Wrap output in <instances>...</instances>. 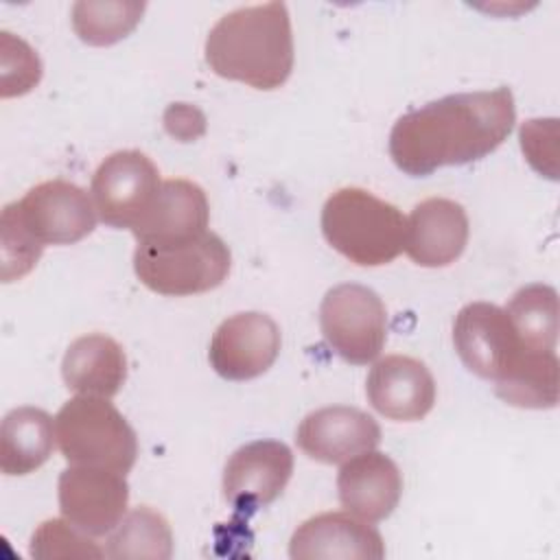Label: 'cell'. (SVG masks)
<instances>
[{
	"mask_svg": "<svg viewBox=\"0 0 560 560\" xmlns=\"http://www.w3.org/2000/svg\"><path fill=\"white\" fill-rule=\"evenodd\" d=\"M319 328L326 343L348 363L374 361L387 339V311L368 287L346 282L326 291L319 304Z\"/></svg>",
	"mask_w": 560,
	"mask_h": 560,
	"instance_id": "6",
	"label": "cell"
},
{
	"mask_svg": "<svg viewBox=\"0 0 560 560\" xmlns=\"http://www.w3.org/2000/svg\"><path fill=\"white\" fill-rule=\"evenodd\" d=\"M521 149L527 162L542 175L556 179V140L558 120L556 118H532L521 127Z\"/></svg>",
	"mask_w": 560,
	"mask_h": 560,
	"instance_id": "28",
	"label": "cell"
},
{
	"mask_svg": "<svg viewBox=\"0 0 560 560\" xmlns=\"http://www.w3.org/2000/svg\"><path fill=\"white\" fill-rule=\"evenodd\" d=\"M0 234H2V282L20 280L35 267L44 247H39L4 208L0 219Z\"/></svg>",
	"mask_w": 560,
	"mask_h": 560,
	"instance_id": "27",
	"label": "cell"
},
{
	"mask_svg": "<svg viewBox=\"0 0 560 560\" xmlns=\"http://www.w3.org/2000/svg\"><path fill=\"white\" fill-rule=\"evenodd\" d=\"M2 50V90L4 98L33 90L42 77V61L35 50L11 33H0Z\"/></svg>",
	"mask_w": 560,
	"mask_h": 560,
	"instance_id": "26",
	"label": "cell"
},
{
	"mask_svg": "<svg viewBox=\"0 0 560 560\" xmlns=\"http://www.w3.org/2000/svg\"><path fill=\"white\" fill-rule=\"evenodd\" d=\"M365 394L381 416L396 422H416L424 418L435 402V381L422 361L389 354L372 365Z\"/></svg>",
	"mask_w": 560,
	"mask_h": 560,
	"instance_id": "14",
	"label": "cell"
},
{
	"mask_svg": "<svg viewBox=\"0 0 560 560\" xmlns=\"http://www.w3.org/2000/svg\"><path fill=\"white\" fill-rule=\"evenodd\" d=\"M280 352L278 324L256 311L236 313L219 324L208 359L214 372L228 381H249L267 372Z\"/></svg>",
	"mask_w": 560,
	"mask_h": 560,
	"instance_id": "11",
	"label": "cell"
},
{
	"mask_svg": "<svg viewBox=\"0 0 560 560\" xmlns=\"http://www.w3.org/2000/svg\"><path fill=\"white\" fill-rule=\"evenodd\" d=\"M4 210L39 247L77 243L96 225L94 201L66 179L42 182L20 201L7 203Z\"/></svg>",
	"mask_w": 560,
	"mask_h": 560,
	"instance_id": "7",
	"label": "cell"
},
{
	"mask_svg": "<svg viewBox=\"0 0 560 560\" xmlns=\"http://www.w3.org/2000/svg\"><path fill=\"white\" fill-rule=\"evenodd\" d=\"M468 241V217L462 203L444 197L420 201L405 230V252L420 267L455 262Z\"/></svg>",
	"mask_w": 560,
	"mask_h": 560,
	"instance_id": "16",
	"label": "cell"
},
{
	"mask_svg": "<svg viewBox=\"0 0 560 560\" xmlns=\"http://www.w3.org/2000/svg\"><path fill=\"white\" fill-rule=\"evenodd\" d=\"M203 114L197 107H190L186 103H175L164 114V125L171 136L179 140H192L203 133Z\"/></svg>",
	"mask_w": 560,
	"mask_h": 560,
	"instance_id": "29",
	"label": "cell"
},
{
	"mask_svg": "<svg viewBox=\"0 0 560 560\" xmlns=\"http://www.w3.org/2000/svg\"><path fill=\"white\" fill-rule=\"evenodd\" d=\"M68 389L83 396L112 398L127 378V357L118 341L92 332L74 339L61 361Z\"/></svg>",
	"mask_w": 560,
	"mask_h": 560,
	"instance_id": "19",
	"label": "cell"
},
{
	"mask_svg": "<svg viewBox=\"0 0 560 560\" xmlns=\"http://www.w3.org/2000/svg\"><path fill=\"white\" fill-rule=\"evenodd\" d=\"M158 166L136 149L107 155L92 177V201L105 225L133 230L160 190Z\"/></svg>",
	"mask_w": 560,
	"mask_h": 560,
	"instance_id": "9",
	"label": "cell"
},
{
	"mask_svg": "<svg viewBox=\"0 0 560 560\" xmlns=\"http://www.w3.org/2000/svg\"><path fill=\"white\" fill-rule=\"evenodd\" d=\"M206 63L214 74L256 90L280 88L293 70L287 4L267 2L225 13L206 37Z\"/></svg>",
	"mask_w": 560,
	"mask_h": 560,
	"instance_id": "2",
	"label": "cell"
},
{
	"mask_svg": "<svg viewBox=\"0 0 560 560\" xmlns=\"http://www.w3.org/2000/svg\"><path fill=\"white\" fill-rule=\"evenodd\" d=\"M57 490L61 516L90 536L109 534L127 512L125 475L107 468L70 466L59 475Z\"/></svg>",
	"mask_w": 560,
	"mask_h": 560,
	"instance_id": "10",
	"label": "cell"
},
{
	"mask_svg": "<svg viewBox=\"0 0 560 560\" xmlns=\"http://www.w3.org/2000/svg\"><path fill=\"white\" fill-rule=\"evenodd\" d=\"M173 553V534L166 518L140 505L122 516L112 529L105 556L122 560H168Z\"/></svg>",
	"mask_w": 560,
	"mask_h": 560,
	"instance_id": "23",
	"label": "cell"
},
{
	"mask_svg": "<svg viewBox=\"0 0 560 560\" xmlns=\"http://www.w3.org/2000/svg\"><path fill=\"white\" fill-rule=\"evenodd\" d=\"M337 494L350 514L376 523L398 505L402 475L392 457L372 448L343 462L337 475Z\"/></svg>",
	"mask_w": 560,
	"mask_h": 560,
	"instance_id": "17",
	"label": "cell"
},
{
	"mask_svg": "<svg viewBox=\"0 0 560 560\" xmlns=\"http://www.w3.org/2000/svg\"><path fill=\"white\" fill-rule=\"evenodd\" d=\"M293 472V455L284 442L256 440L232 453L223 468V497L234 508L273 503Z\"/></svg>",
	"mask_w": 560,
	"mask_h": 560,
	"instance_id": "12",
	"label": "cell"
},
{
	"mask_svg": "<svg viewBox=\"0 0 560 560\" xmlns=\"http://www.w3.org/2000/svg\"><path fill=\"white\" fill-rule=\"evenodd\" d=\"M52 418L37 407L11 409L0 427V468L4 475H28L52 453Z\"/></svg>",
	"mask_w": 560,
	"mask_h": 560,
	"instance_id": "20",
	"label": "cell"
},
{
	"mask_svg": "<svg viewBox=\"0 0 560 560\" xmlns=\"http://www.w3.org/2000/svg\"><path fill=\"white\" fill-rule=\"evenodd\" d=\"M83 529L72 525L66 518L44 521L33 538H31V556L33 558H103L105 549H101L94 540L88 538Z\"/></svg>",
	"mask_w": 560,
	"mask_h": 560,
	"instance_id": "25",
	"label": "cell"
},
{
	"mask_svg": "<svg viewBox=\"0 0 560 560\" xmlns=\"http://www.w3.org/2000/svg\"><path fill=\"white\" fill-rule=\"evenodd\" d=\"M407 221L370 190H335L322 208V232L332 249L359 267L392 262L405 249Z\"/></svg>",
	"mask_w": 560,
	"mask_h": 560,
	"instance_id": "3",
	"label": "cell"
},
{
	"mask_svg": "<svg viewBox=\"0 0 560 560\" xmlns=\"http://www.w3.org/2000/svg\"><path fill=\"white\" fill-rule=\"evenodd\" d=\"M208 199L201 186L188 179H166L131 232L138 243L168 245L208 232Z\"/></svg>",
	"mask_w": 560,
	"mask_h": 560,
	"instance_id": "18",
	"label": "cell"
},
{
	"mask_svg": "<svg viewBox=\"0 0 560 560\" xmlns=\"http://www.w3.org/2000/svg\"><path fill=\"white\" fill-rule=\"evenodd\" d=\"M289 556L293 560H381L385 545L368 521L350 512H324L293 532Z\"/></svg>",
	"mask_w": 560,
	"mask_h": 560,
	"instance_id": "15",
	"label": "cell"
},
{
	"mask_svg": "<svg viewBox=\"0 0 560 560\" xmlns=\"http://www.w3.org/2000/svg\"><path fill=\"white\" fill-rule=\"evenodd\" d=\"M453 343L462 363L477 376L501 381L523 359V346L505 308L470 302L455 315Z\"/></svg>",
	"mask_w": 560,
	"mask_h": 560,
	"instance_id": "8",
	"label": "cell"
},
{
	"mask_svg": "<svg viewBox=\"0 0 560 560\" xmlns=\"http://www.w3.org/2000/svg\"><path fill=\"white\" fill-rule=\"evenodd\" d=\"M295 442L315 462L343 464L372 451L381 442V427L357 407L332 405L304 416L295 431Z\"/></svg>",
	"mask_w": 560,
	"mask_h": 560,
	"instance_id": "13",
	"label": "cell"
},
{
	"mask_svg": "<svg viewBox=\"0 0 560 560\" xmlns=\"http://www.w3.org/2000/svg\"><path fill=\"white\" fill-rule=\"evenodd\" d=\"M230 265V247L214 232L168 245L138 243L133 252L136 276L147 289L162 295H195L217 289L228 278Z\"/></svg>",
	"mask_w": 560,
	"mask_h": 560,
	"instance_id": "5",
	"label": "cell"
},
{
	"mask_svg": "<svg viewBox=\"0 0 560 560\" xmlns=\"http://www.w3.org/2000/svg\"><path fill=\"white\" fill-rule=\"evenodd\" d=\"M514 120V96L505 85L448 94L402 114L394 122L389 155L402 173L427 177L440 166L486 158L510 136Z\"/></svg>",
	"mask_w": 560,
	"mask_h": 560,
	"instance_id": "1",
	"label": "cell"
},
{
	"mask_svg": "<svg viewBox=\"0 0 560 560\" xmlns=\"http://www.w3.org/2000/svg\"><path fill=\"white\" fill-rule=\"evenodd\" d=\"M55 438L70 466H94L127 475L138 457L136 431L101 396H74L55 416Z\"/></svg>",
	"mask_w": 560,
	"mask_h": 560,
	"instance_id": "4",
	"label": "cell"
},
{
	"mask_svg": "<svg viewBox=\"0 0 560 560\" xmlns=\"http://www.w3.org/2000/svg\"><path fill=\"white\" fill-rule=\"evenodd\" d=\"M144 2L81 0L72 7V28L90 46H109L127 37L140 22Z\"/></svg>",
	"mask_w": 560,
	"mask_h": 560,
	"instance_id": "24",
	"label": "cell"
},
{
	"mask_svg": "<svg viewBox=\"0 0 560 560\" xmlns=\"http://www.w3.org/2000/svg\"><path fill=\"white\" fill-rule=\"evenodd\" d=\"M501 400L523 409H551L558 405V357L556 350H527L516 368L494 383Z\"/></svg>",
	"mask_w": 560,
	"mask_h": 560,
	"instance_id": "21",
	"label": "cell"
},
{
	"mask_svg": "<svg viewBox=\"0 0 560 560\" xmlns=\"http://www.w3.org/2000/svg\"><path fill=\"white\" fill-rule=\"evenodd\" d=\"M523 346L534 352L556 350L558 341V293L549 284L521 287L505 308Z\"/></svg>",
	"mask_w": 560,
	"mask_h": 560,
	"instance_id": "22",
	"label": "cell"
}]
</instances>
